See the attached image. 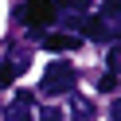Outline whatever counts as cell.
Listing matches in <instances>:
<instances>
[{
    "label": "cell",
    "mask_w": 121,
    "mask_h": 121,
    "mask_svg": "<svg viewBox=\"0 0 121 121\" xmlns=\"http://www.w3.org/2000/svg\"><path fill=\"white\" fill-rule=\"evenodd\" d=\"M74 82H78V70H74L70 63H51L39 90L47 98H63V94H74Z\"/></svg>",
    "instance_id": "1"
},
{
    "label": "cell",
    "mask_w": 121,
    "mask_h": 121,
    "mask_svg": "<svg viewBox=\"0 0 121 121\" xmlns=\"http://www.w3.org/2000/svg\"><path fill=\"white\" fill-rule=\"evenodd\" d=\"M31 117H35V98H31V90H20L12 98V105L4 109V121H31Z\"/></svg>",
    "instance_id": "2"
},
{
    "label": "cell",
    "mask_w": 121,
    "mask_h": 121,
    "mask_svg": "<svg viewBox=\"0 0 121 121\" xmlns=\"http://www.w3.org/2000/svg\"><path fill=\"white\" fill-rule=\"evenodd\" d=\"M20 16H24L27 24L43 27V24H51V20H55V0H27Z\"/></svg>",
    "instance_id": "3"
},
{
    "label": "cell",
    "mask_w": 121,
    "mask_h": 121,
    "mask_svg": "<svg viewBox=\"0 0 121 121\" xmlns=\"http://www.w3.org/2000/svg\"><path fill=\"white\" fill-rule=\"evenodd\" d=\"M27 63H31V59H27L24 51H16V55H12L8 63H0V90H4V86H12V82H16V74L24 70Z\"/></svg>",
    "instance_id": "4"
},
{
    "label": "cell",
    "mask_w": 121,
    "mask_h": 121,
    "mask_svg": "<svg viewBox=\"0 0 121 121\" xmlns=\"http://www.w3.org/2000/svg\"><path fill=\"white\" fill-rule=\"evenodd\" d=\"M43 47H47V51H74V47H82V35L55 31V35H47V39H43Z\"/></svg>",
    "instance_id": "5"
},
{
    "label": "cell",
    "mask_w": 121,
    "mask_h": 121,
    "mask_svg": "<svg viewBox=\"0 0 121 121\" xmlns=\"http://www.w3.org/2000/svg\"><path fill=\"white\" fill-rule=\"evenodd\" d=\"M86 12H66L63 16V27H70V35H78V31H86Z\"/></svg>",
    "instance_id": "6"
},
{
    "label": "cell",
    "mask_w": 121,
    "mask_h": 121,
    "mask_svg": "<svg viewBox=\"0 0 121 121\" xmlns=\"http://www.w3.org/2000/svg\"><path fill=\"white\" fill-rule=\"evenodd\" d=\"M70 105H74V117H78V121H86L90 113H94V105H90L86 98H78V94H70Z\"/></svg>",
    "instance_id": "7"
},
{
    "label": "cell",
    "mask_w": 121,
    "mask_h": 121,
    "mask_svg": "<svg viewBox=\"0 0 121 121\" xmlns=\"http://www.w3.org/2000/svg\"><path fill=\"white\" fill-rule=\"evenodd\" d=\"M63 8H66V12H86L90 0H63Z\"/></svg>",
    "instance_id": "8"
},
{
    "label": "cell",
    "mask_w": 121,
    "mask_h": 121,
    "mask_svg": "<svg viewBox=\"0 0 121 121\" xmlns=\"http://www.w3.org/2000/svg\"><path fill=\"white\" fill-rule=\"evenodd\" d=\"M102 90H105V94H113V90H117V74H113V70L102 78Z\"/></svg>",
    "instance_id": "9"
},
{
    "label": "cell",
    "mask_w": 121,
    "mask_h": 121,
    "mask_svg": "<svg viewBox=\"0 0 121 121\" xmlns=\"http://www.w3.org/2000/svg\"><path fill=\"white\" fill-rule=\"evenodd\" d=\"M43 121H59V109H55V105H47V109H43Z\"/></svg>",
    "instance_id": "10"
}]
</instances>
